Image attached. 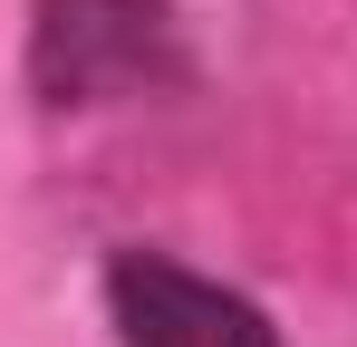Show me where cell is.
I'll list each match as a JSON object with an SVG mask.
<instances>
[{"mask_svg":"<svg viewBox=\"0 0 357 347\" xmlns=\"http://www.w3.org/2000/svg\"><path fill=\"white\" fill-rule=\"evenodd\" d=\"M107 309L126 347H280V328L241 289L183 270L165 251H116L107 261Z\"/></svg>","mask_w":357,"mask_h":347,"instance_id":"obj_2","label":"cell"},{"mask_svg":"<svg viewBox=\"0 0 357 347\" xmlns=\"http://www.w3.org/2000/svg\"><path fill=\"white\" fill-rule=\"evenodd\" d=\"M165 77H174L165 0H39V20H29V87L49 107L145 97Z\"/></svg>","mask_w":357,"mask_h":347,"instance_id":"obj_1","label":"cell"}]
</instances>
